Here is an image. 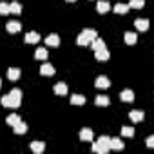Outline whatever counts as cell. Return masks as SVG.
Returning a JSON list of instances; mask_svg holds the SVG:
<instances>
[{"mask_svg":"<svg viewBox=\"0 0 154 154\" xmlns=\"http://www.w3.org/2000/svg\"><path fill=\"white\" fill-rule=\"evenodd\" d=\"M94 38H96V31H94V29H84V31L78 35V38H76V44H78V45H87V44H91Z\"/></svg>","mask_w":154,"mask_h":154,"instance_id":"cell-1","label":"cell"},{"mask_svg":"<svg viewBox=\"0 0 154 154\" xmlns=\"http://www.w3.org/2000/svg\"><path fill=\"white\" fill-rule=\"evenodd\" d=\"M93 150H94V152H102V154L107 152V150H109V138H107V136H102V138L93 145Z\"/></svg>","mask_w":154,"mask_h":154,"instance_id":"cell-2","label":"cell"},{"mask_svg":"<svg viewBox=\"0 0 154 154\" xmlns=\"http://www.w3.org/2000/svg\"><path fill=\"white\" fill-rule=\"evenodd\" d=\"M20 94H22V93H20V89H13V91L9 93V102H11V107H15V109H17V107L20 105Z\"/></svg>","mask_w":154,"mask_h":154,"instance_id":"cell-3","label":"cell"},{"mask_svg":"<svg viewBox=\"0 0 154 154\" xmlns=\"http://www.w3.org/2000/svg\"><path fill=\"white\" fill-rule=\"evenodd\" d=\"M109 149L120 150V149H123V141L120 138H109Z\"/></svg>","mask_w":154,"mask_h":154,"instance_id":"cell-4","label":"cell"},{"mask_svg":"<svg viewBox=\"0 0 154 154\" xmlns=\"http://www.w3.org/2000/svg\"><path fill=\"white\" fill-rule=\"evenodd\" d=\"M94 84H96V87H100V89H107V87L111 85V82L107 80V76H98Z\"/></svg>","mask_w":154,"mask_h":154,"instance_id":"cell-5","label":"cell"},{"mask_svg":"<svg viewBox=\"0 0 154 154\" xmlns=\"http://www.w3.org/2000/svg\"><path fill=\"white\" fill-rule=\"evenodd\" d=\"M20 22H17V20H13V22H8V26H6V29H8V33H18L20 31Z\"/></svg>","mask_w":154,"mask_h":154,"instance_id":"cell-6","label":"cell"},{"mask_svg":"<svg viewBox=\"0 0 154 154\" xmlns=\"http://www.w3.org/2000/svg\"><path fill=\"white\" fill-rule=\"evenodd\" d=\"M134 26H136V29H140V31H147V29H149V20L138 18V20L134 22Z\"/></svg>","mask_w":154,"mask_h":154,"instance_id":"cell-7","label":"cell"},{"mask_svg":"<svg viewBox=\"0 0 154 154\" xmlns=\"http://www.w3.org/2000/svg\"><path fill=\"white\" fill-rule=\"evenodd\" d=\"M40 72H42L44 76H51V74H54V67H53L51 63H44V65L40 67Z\"/></svg>","mask_w":154,"mask_h":154,"instance_id":"cell-8","label":"cell"},{"mask_svg":"<svg viewBox=\"0 0 154 154\" xmlns=\"http://www.w3.org/2000/svg\"><path fill=\"white\" fill-rule=\"evenodd\" d=\"M80 140L82 141H91L93 140V131L91 129H82L80 131Z\"/></svg>","mask_w":154,"mask_h":154,"instance_id":"cell-9","label":"cell"},{"mask_svg":"<svg viewBox=\"0 0 154 154\" xmlns=\"http://www.w3.org/2000/svg\"><path fill=\"white\" fill-rule=\"evenodd\" d=\"M38 40H40V35L35 33V31H31V33L26 35V42H27V44H36Z\"/></svg>","mask_w":154,"mask_h":154,"instance_id":"cell-10","label":"cell"},{"mask_svg":"<svg viewBox=\"0 0 154 154\" xmlns=\"http://www.w3.org/2000/svg\"><path fill=\"white\" fill-rule=\"evenodd\" d=\"M120 98H122L123 102H132V100H134V93H132L131 89H125V91H122Z\"/></svg>","mask_w":154,"mask_h":154,"instance_id":"cell-11","label":"cell"},{"mask_svg":"<svg viewBox=\"0 0 154 154\" xmlns=\"http://www.w3.org/2000/svg\"><path fill=\"white\" fill-rule=\"evenodd\" d=\"M129 118H131L134 123H138V122H141V120H143V111H131Z\"/></svg>","mask_w":154,"mask_h":154,"instance_id":"cell-12","label":"cell"},{"mask_svg":"<svg viewBox=\"0 0 154 154\" xmlns=\"http://www.w3.org/2000/svg\"><path fill=\"white\" fill-rule=\"evenodd\" d=\"M45 44H47V45H53V47H56V45L60 44V38H58V35H49V36L45 38Z\"/></svg>","mask_w":154,"mask_h":154,"instance_id":"cell-13","label":"cell"},{"mask_svg":"<svg viewBox=\"0 0 154 154\" xmlns=\"http://www.w3.org/2000/svg\"><path fill=\"white\" fill-rule=\"evenodd\" d=\"M91 44H93V49H94V53H96V51H102V49H105V44H103V40H100L98 36H96V38H94Z\"/></svg>","mask_w":154,"mask_h":154,"instance_id":"cell-14","label":"cell"},{"mask_svg":"<svg viewBox=\"0 0 154 154\" xmlns=\"http://www.w3.org/2000/svg\"><path fill=\"white\" fill-rule=\"evenodd\" d=\"M94 56H96V60L105 62V60L109 58V51H107V47H105V49H102V51H96V53H94Z\"/></svg>","mask_w":154,"mask_h":154,"instance_id":"cell-15","label":"cell"},{"mask_svg":"<svg viewBox=\"0 0 154 154\" xmlns=\"http://www.w3.org/2000/svg\"><path fill=\"white\" fill-rule=\"evenodd\" d=\"M44 149H45L44 141H33V143H31V150H33V152H36V154H40Z\"/></svg>","mask_w":154,"mask_h":154,"instance_id":"cell-16","label":"cell"},{"mask_svg":"<svg viewBox=\"0 0 154 154\" xmlns=\"http://www.w3.org/2000/svg\"><path fill=\"white\" fill-rule=\"evenodd\" d=\"M98 13H107L109 9H111V6H109V2H105V0H100L98 2Z\"/></svg>","mask_w":154,"mask_h":154,"instance_id":"cell-17","label":"cell"},{"mask_svg":"<svg viewBox=\"0 0 154 154\" xmlns=\"http://www.w3.org/2000/svg\"><path fill=\"white\" fill-rule=\"evenodd\" d=\"M13 129H15V132H17V134H24V132L27 131V125H26L24 122H18L17 125H13Z\"/></svg>","mask_w":154,"mask_h":154,"instance_id":"cell-18","label":"cell"},{"mask_svg":"<svg viewBox=\"0 0 154 154\" xmlns=\"http://www.w3.org/2000/svg\"><path fill=\"white\" fill-rule=\"evenodd\" d=\"M71 103H72V105H84V103H85V98L80 96V94H74V96L71 98Z\"/></svg>","mask_w":154,"mask_h":154,"instance_id":"cell-19","label":"cell"},{"mask_svg":"<svg viewBox=\"0 0 154 154\" xmlns=\"http://www.w3.org/2000/svg\"><path fill=\"white\" fill-rule=\"evenodd\" d=\"M8 78L9 80H18L20 78V71L18 69H9L8 71Z\"/></svg>","mask_w":154,"mask_h":154,"instance_id":"cell-20","label":"cell"},{"mask_svg":"<svg viewBox=\"0 0 154 154\" xmlns=\"http://www.w3.org/2000/svg\"><path fill=\"white\" fill-rule=\"evenodd\" d=\"M20 11H22V8H20V4H18V2H11V4H9V13L18 15Z\"/></svg>","mask_w":154,"mask_h":154,"instance_id":"cell-21","label":"cell"},{"mask_svg":"<svg viewBox=\"0 0 154 154\" xmlns=\"http://www.w3.org/2000/svg\"><path fill=\"white\" fill-rule=\"evenodd\" d=\"M114 11H116L118 15H123V13L129 11V6H127V4H116V6H114Z\"/></svg>","mask_w":154,"mask_h":154,"instance_id":"cell-22","label":"cell"},{"mask_svg":"<svg viewBox=\"0 0 154 154\" xmlns=\"http://www.w3.org/2000/svg\"><path fill=\"white\" fill-rule=\"evenodd\" d=\"M123 40H125V44L132 45V44H136V35H134V33H125Z\"/></svg>","mask_w":154,"mask_h":154,"instance_id":"cell-23","label":"cell"},{"mask_svg":"<svg viewBox=\"0 0 154 154\" xmlns=\"http://www.w3.org/2000/svg\"><path fill=\"white\" fill-rule=\"evenodd\" d=\"M35 58H36V60H45V58H47V51L42 49V47L36 49V51H35Z\"/></svg>","mask_w":154,"mask_h":154,"instance_id":"cell-24","label":"cell"},{"mask_svg":"<svg viewBox=\"0 0 154 154\" xmlns=\"http://www.w3.org/2000/svg\"><path fill=\"white\" fill-rule=\"evenodd\" d=\"M145 6V0H131L129 2V8H134V9H140Z\"/></svg>","mask_w":154,"mask_h":154,"instance_id":"cell-25","label":"cell"},{"mask_svg":"<svg viewBox=\"0 0 154 154\" xmlns=\"http://www.w3.org/2000/svg\"><path fill=\"white\" fill-rule=\"evenodd\" d=\"M54 93L60 94V96H62V94H67V85H65V84H58V85L54 87Z\"/></svg>","mask_w":154,"mask_h":154,"instance_id":"cell-26","label":"cell"},{"mask_svg":"<svg viewBox=\"0 0 154 154\" xmlns=\"http://www.w3.org/2000/svg\"><path fill=\"white\" fill-rule=\"evenodd\" d=\"M96 105H100V107H105V105H109V98L107 96H96Z\"/></svg>","mask_w":154,"mask_h":154,"instance_id":"cell-27","label":"cell"},{"mask_svg":"<svg viewBox=\"0 0 154 154\" xmlns=\"http://www.w3.org/2000/svg\"><path fill=\"white\" fill-rule=\"evenodd\" d=\"M6 122H8V125H17L20 122V118H18V114H9L6 118Z\"/></svg>","mask_w":154,"mask_h":154,"instance_id":"cell-28","label":"cell"},{"mask_svg":"<svg viewBox=\"0 0 154 154\" xmlns=\"http://www.w3.org/2000/svg\"><path fill=\"white\" fill-rule=\"evenodd\" d=\"M8 13H9V4L0 2V15H8Z\"/></svg>","mask_w":154,"mask_h":154,"instance_id":"cell-29","label":"cell"},{"mask_svg":"<svg viewBox=\"0 0 154 154\" xmlns=\"http://www.w3.org/2000/svg\"><path fill=\"white\" fill-rule=\"evenodd\" d=\"M122 134H123V136H129V138H131V136L134 134V129H132V127H122Z\"/></svg>","mask_w":154,"mask_h":154,"instance_id":"cell-30","label":"cell"},{"mask_svg":"<svg viewBox=\"0 0 154 154\" xmlns=\"http://www.w3.org/2000/svg\"><path fill=\"white\" fill-rule=\"evenodd\" d=\"M2 105H4V107H11V102H9V94L2 96Z\"/></svg>","mask_w":154,"mask_h":154,"instance_id":"cell-31","label":"cell"},{"mask_svg":"<svg viewBox=\"0 0 154 154\" xmlns=\"http://www.w3.org/2000/svg\"><path fill=\"white\" fill-rule=\"evenodd\" d=\"M147 145H149V147H152V145H154V138H152V136H149V138H147Z\"/></svg>","mask_w":154,"mask_h":154,"instance_id":"cell-32","label":"cell"},{"mask_svg":"<svg viewBox=\"0 0 154 154\" xmlns=\"http://www.w3.org/2000/svg\"><path fill=\"white\" fill-rule=\"evenodd\" d=\"M67 2H74V0H67Z\"/></svg>","mask_w":154,"mask_h":154,"instance_id":"cell-33","label":"cell"},{"mask_svg":"<svg viewBox=\"0 0 154 154\" xmlns=\"http://www.w3.org/2000/svg\"><path fill=\"white\" fill-rule=\"evenodd\" d=\"M0 85H2V82H0Z\"/></svg>","mask_w":154,"mask_h":154,"instance_id":"cell-34","label":"cell"}]
</instances>
